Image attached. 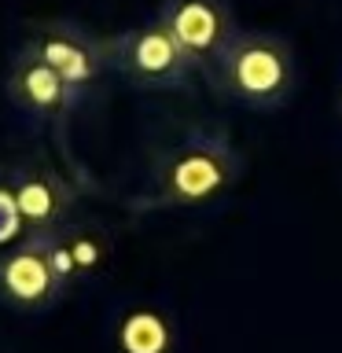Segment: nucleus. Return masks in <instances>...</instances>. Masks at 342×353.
Returning a JSON list of instances; mask_svg holds the SVG:
<instances>
[{
  "instance_id": "9",
  "label": "nucleus",
  "mask_w": 342,
  "mask_h": 353,
  "mask_svg": "<svg viewBox=\"0 0 342 353\" xmlns=\"http://www.w3.org/2000/svg\"><path fill=\"white\" fill-rule=\"evenodd\" d=\"M44 239H48L52 265L59 272V280L66 283V291L107 269V254H110L107 232L88 225V221H70L55 236H44Z\"/></svg>"
},
{
  "instance_id": "13",
  "label": "nucleus",
  "mask_w": 342,
  "mask_h": 353,
  "mask_svg": "<svg viewBox=\"0 0 342 353\" xmlns=\"http://www.w3.org/2000/svg\"><path fill=\"white\" fill-rule=\"evenodd\" d=\"M0 181H4V170H0Z\"/></svg>"
},
{
  "instance_id": "6",
  "label": "nucleus",
  "mask_w": 342,
  "mask_h": 353,
  "mask_svg": "<svg viewBox=\"0 0 342 353\" xmlns=\"http://www.w3.org/2000/svg\"><path fill=\"white\" fill-rule=\"evenodd\" d=\"M66 283L59 280L44 236H22L0 254V302L15 313H44L59 305Z\"/></svg>"
},
{
  "instance_id": "10",
  "label": "nucleus",
  "mask_w": 342,
  "mask_h": 353,
  "mask_svg": "<svg viewBox=\"0 0 342 353\" xmlns=\"http://www.w3.org/2000/svg\"><path fill=\"white\" fill-rule=\"evenodd\" d=\"M121 353H170V324L154 309H132L118 327Z\"/></svg>"
},
{
  "instance_id": "1",
  "label": "nucleus",
  "mask_w": 342,
  "mask_h": 353,
  "mask_svg": "<svg viewBox=\"0 0 342 353\" xmlns=\"http://www.w3.org/2000/svg\"><path fill=\"white\" fill-rule=\"evenodd\" d=\"M243 176V159L228 132L217 125H195L154 154L148 173V203L159 210L214 206Z\"/></svg>"
},
{
  "instance_id": "4",
  "label": "nucleus",
  "mask_w": 342,
  "mask_h": 353,
  "mask_svg": "<svg viewBox=\"0 0 342 353\" xmlns=\"http://www.w3.org/2000/svg\"><path fill=\"white\" fill-rule=\"evenodd\" d=\"M19 48L37 55L41 63H48L52 70L70 88H77L85 99L92 96L110 74L107 37H96L92 30L77 26L70 19H52V22L33 26Z\"/></svg>"
},
{
  "instance_id": "3",
  "label": "nucleus",
  "mask_w": 342,
  "mask_h": 353,
  "mask_svg": "<svg viewBox=\"0 0 342 353\" xmlns=\"http://www.w3.org/2000/svg\"><path fill=\"white\" fill-rule=\"evenodd\" d=\"M107 59L110 74L140 92H188L192 77L199 74L159 19L107 37Z\"/></svg>"
},
{
  "instance_id": "8",
  "label": "nucleus",
  "mask_w": 342,
  "mask_h": 353,
  "mask_svg": "<svg viewBox=\"0 0 342 353\" xmlns=\"http://www.w3.org/2000/svg\"><path fill=\"white\" fill-rule=\"evenodd\" d=\"M4 181L15 192L26 236H55L63 225L74 221V203H77L74 188L66 184V176H59L48 165H37V162L15 165Z\"/></svg>"
},
{
  "instance_id": "5",
  "label": "nucleus",
  "mask_w": 342,
  "mask_h": 353,
  "mask_svg": "<svg viewBox=\"0 0 342 353\" xmlns=\"http://www.w3.org/2000/svg\"><path fill=\"white\" fill-rule=\"evenodd\" d=\"M4 92L8 103L19 110V118L33 129H63L77 114V107L85 103V96L66 85L48 63H41L37 55L22 48L8 63Z\"/></svg>"
},
{
  "instance_id": "7",
  "label": "nucleus",
  "mask_w": 342,
  "mask_h": 353,
  "mask_svg": "<svg viewBox=\"0 0 342 353\" xmlns=\"http://www.w3.org/2000/svg\"><path fill=\"white\" fill-rule=\"evenodd\" d=\"M154 19L173 33V41L203 77L239 30L228 0H162Z\"/></svg>"
},
{
  "instance_id": "2",
  "label": "nucleus",
  "mask_w": 342,
  "mask_h": 353,
  "mask_svg": "<svg viewBox=\"0 0 342 353\" xmlns=\"http://www.w3.org/2000/svg\"><path fill=\"white\" fill-rule=\"evenodd\" d=\"M206 81L228 103L247 110H276L294 96V52L280 33L236 30V37L206 70Z\"/></svg>"
},
{
  "instance_id": "11",
  "label": "nucleus",
  "mask_w": 342,
  "mask_h": 353,
  "mask_svg": "<svg viewBox=\"0 0 342 353\" xmlns=\"http://www.w3.org/2000/svg\"><path fill=\"white\" fill-rule=\"evenodd\" d=\"M22 236H26V232H22L15 192H11L8 181H0V247H11V243H19Z\"/></svg>"
},
{
  "instance_id": "12",
  "label": "nucleus",
  "mask_w": 342,
  "mask_h": 353,
  "mask_svg": "<svg viewBox=\"0 0 342 353\" xmlns=\"http://www.w3.org/2000/svg\"><path fill=\"white\" fill-rule=\"evenodd\" d=\"M339 107H342V92H339Z\"/></svg>"
}]
</instances>
